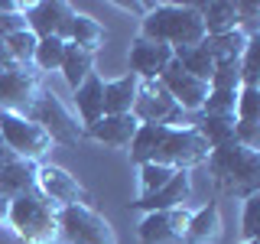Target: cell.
Segmentation results:
<instances>
[{
	"label": "cell",
	"instance_id": "cell-1",
	"mask_svg": "<svg viewBox=\"0 0 260 244\" xmlns=\"http://www.w3.org/2000/svg\"><path fill=\"white\" fill-rule=\"evenodd\" d=\"M140 36L153 43H166L169 49H185L205 39V23H202L199 7L192 4H156L143 16Z\"/></svg>",
	"mask_w": 260,
	"mask_h": 244
},
{
	"label": "cell",
	"instance_id": "cell-2",
	"mask_svg": "<svg viewBox=\"0 0 260 244\" xmlns=\"http://www.w3.org/2000/svg\"><path fill=\"white\" fill-rule=\"evenodd\" d=\"M7 225L23 244H59V208L49 205L39 192L10 199Z\"/></svg>",
	"mask_w": 260,
	"mask_h": 244
},
{
	"label": "cell",
	"instance_id": "cell-3",
	"mask_svg": "<svg viewBox=\"0 0 260 244\" xmlns=\"http://www.w3.org/2000/svg\"><path fill=\"white\" fill-rule=\"evenodd\" d=\"M208 173L215 176L218 186L228 192H241L244 199L257 192V176H260V153L244 150L238 143H228L221 150H211L205 160Z\"/></svg>",
	"mask_w": 260,
	"mask_h": 244
},
{
	"label": "cell",
	"instance_id": "cell-4",
	"mask_svg": "<svg viewBox=\"0 0 260 244\" xmlns=\"http://www.w3.org/2000/svg\"><path fill=\"white\" fill-rule=\"evenodd\" d=\"M208 143L202 140V134L195 130V124H182V127H169L162 134L159 146L153 150L150 163H162L169 169H185L192 173L195 166H205L208 160Z\"/></svg>",
	"mask_w": 260,
	"mask_h": 244
},
{
	"label": "cell",
	"instance_id": "cell-5",
	"mask_svg": "<svg viewBox=\"0 0 260 244\" xmlns=\"http://www.w3.org/2000/svg\"><path fill=\"white\" fill-rule=\"evenodd\" d=\"M59 241L62 244H117L111 222L91 205L59 208Z\"/></svg>",
	"mask_w": 260,
	"mask_h": 244
},
{
	"label": "cell",
	"instance_id": "cell-6",
	"mask_svg": "<svg viewBox=\"0 0 260 244\" xmlns=\"http://www.w3.org/2000/svg\"><path fill=\"white\" fill-rule=\"evenodd\" d=\"M26 117L36 120V124L46 130L49 140H52V146H78L81 140H85V127H81L78 120L65 111V104L52 92H46V88L39 92L36 101H32V108H29Z\"/></svg>",
	"mask_w": 260,
	"mask_h": 244
},
{
	"label": "cell",
	"instance_id": "cell-7",
	"mask_svg": "<svg viewBox=\"0 0 260 244\" xmlns=\"http://www.w3.org/2000/svg\"><path fill=\"white\" fill-rule=\"evenodd\" d=\"M0 140H4L20 160L39 163L43 157L52 153V140L36 120H29L26 114H10L0 111Z\"/></svg>",
	"mask_w": 260,
	"mask_h": 244
},
{
	"label": "cell",
	"instance_id": "cell-8",
	"mask_svg": "<svg viewBox=\"0 0 260 244\" xmlns=\"http://www.w3.org/2000/svg\"><path fill=\"white\" fill-rule=\"evenodd\" d=\"M36 192L43 195L49 205H55V208L91 205V195L85 192V186H81L78 179L69 173V169L52 166V163L39 166V173H36Z\"/></svg>",
	"mask_w": 260,
	"mask_h": 244
},
{
	"label": "cell",
	"instance_id": "cell-9",
	"mask_svg": "<svg viewBox=\"0 0 260 244\" xmlns=\"http://www.w3.org/2000/svg\"><path fill=\"white\" fill-rule=\"evenodd\" d=\"M130 114L140 124H166V127H179V120L185 117V111H179V104L169 98V92L159 81H140Z\"/></svg>",
	"mask_w": 260,
	"mask_h": 244
},
{
	"label": "cell",
	"instance_id": "cell-10",
	"mask_svg": "<svg viewBox=\"0 0 260 244\" xmlns=\"http://www.w3.org/2000/svg\"><path fill=\"white\" fill-rule=\"evenodd\" d=\"M43 92V78L32 65H20V69L0 72V111L10 114H29L32 101Z\"/></svg>",
	"mask_w": 260,
	"mask_h": 244
},
{
	"label": "cell",
	"instance_id": "cell-11",
	"mask_svg": "<svg viewBox=\"0 0 260 244\" xmlns=\"http://www.w3.org/2000/svg\"><path fill=\"white\" fill-rule=\"evenodd\" d=\"M72 16H75V10H72V4H65V0H36L26 10V29L36 39L59 36L62 43H69Z\"/></svg>",
	"mask_w": 260,
	"mask_h": 244
},
{
	"label": "cell",
	"instance_id": "cell-12",
	"mask_svg": "<svg viewBox=\"0 0 260 244\" xmlns=\"http://www.w3.org/2000/svg\"><path fill=\"white\" fill-rule=\"evenodd\" d=\"M159 85L166 88L169 98L179 104V111H185V114H199L202 104H205L208 95H211L208 81L192 78L185 69H179V62H169V69L159 75Z\"/></svg>",
	"mask_w": 260,
	"mask_h": 244
},
{
	"label": "cell",
	"instance_id": "cell-13",
	"mask_svg": "<svg viewBox=\"0 0 260 244\" xmlns=\"http://www.w3.org/2000/svg\"><path fill=\"white\" fill-rule=\"evenodd\" d=\"M189 215H192L189 205L169 211H150L137 228V238H140V244H182Z\"/></svg>",
	"mask_w": 260,
	"mask_h": 244
},
{
	"label": "cell",
	"instance_id": "cell-14",
	"mask_svg": "<svg viewBox=\"0 0 260 244\" xmlns=\"http://www.w3.org/2000/svg\"><path fill=\"white\" fill-rule=\"evenodd\" d=\"M169 62H173V49L166 43H153L143 36L130 43V75H137L140 81H159Z\"/></svg>",
	"mask_w": 260,
	"mask_h": 244
},
{
	"label": "cell",
	"instance_id": "cell-15",
	"mask_svg": "<svg viewBox=\"0 0 260 244\" xmlns=\"http://www.w3.org/2000/svg\"><path fill=\"white\" fill-rule=\"evenodd\" d=\"M192 199V176L185 173V169H179L173 173L162 189L150 192V195H140L137 202H130L137 211H143V215H150V211H169V208H185Z\"/></svg>",
	"mask_w": 260,
	"mask_h": 244
},
{
	"label": "cell",
	"instance_id": "cell-16",
	"mask_svg": "<svg viewBox=\"0 0 260 244\" xmlns=\"http://www.w3.org/2000/svg\"><path fill=\"white\" fill-rule=\"evenodd\" d=\"M137 127H140V120L134 114H104L101 120L85 127V137H91L94 143H104V146H130Z\"/></svg>",
	"mask_w": 260,
	"mask_h": 244
},
{
	"label": "cell",
	"instance_id": "cell-17",
	"mask_svg": "<svg viewBox=\"0 0 260 244\" xmlns=\"http://www.w3.org/2000/svg\"><path fill=\"white\" fill-rule=\"evenodd\" d=\"M224 234V218H221V208L215 202L195 208L189 215V225H185V238L182 244H218Z\"/></svg>",
	"mask_w": 260,
	"mask_h": 244
},
{
	"label": "cell",
	"instance_id": "cell-18",
	"mask_svg": "<svg viewBox=\"0 0 260 244\" xmlns=\"http://www.w3.org/2000/svg\"><path fill=\"white\" fill-rule=\"evenodd\" d=\"M75 108L81 114V127H91L94 120L104 117V78L98 72L75 88Z\"/></svg>",
	"mask_w": 260,
	"mask_h": 244
},
{
	"label": "cell",
	"instance_id": "cell-19",
	"mask_svg": "<svg viewBox=\"0 0 260 244\" xmlns=\"http://www.w3.org/2000/svg\"><path fill=\"white\" fill-rule=\"evenodd\" d=\"M36 173H39V163H29V160L10 163V166L0 173V192H4L7 199L36 192Z\"/></svg>",
	"mask_w": 260,
	"mask_h": 244
},
{
	"label": "cell",
	"instance_id": "cell-20",
	"mask_svg": "<svg viewBox=\"0 0 260 244\" xmlns=\"http://www.w3.org/2000/svg\"><path fill=\"white\" fill-rule=\"evenodd\" d=\"M137 88H140V78L130 75V72L120 78L104 81V114H130Z\"/></svg>",
	"mask_w": 260,
	"mask_h": 244
},
{
	"label": "cell",
	"instance_id": "cell-21",
	"mask_svg": "<svg viewBox=\"0 0 260 244\" xmlns=\"http://www.w3.org/2000/svg\"><path fill=\"white\" fill-rule=\"evenodd\" d=\"M199 13H202V23H205V36H221V33L241 29L238 7H234L231 0H211V4H202Z\"/></svg>",
	"mask_w": 260,
	"mask_h": 244
},
{
	"label": "cell",
	"instance_id": "cell-22",
	"mask_svg": "<svg viewBox=\"0 0 260 244\" xmlns=\"http://www.w3.org/2000/svg\"><path fill=\"white\" fill-rule=\"evenodd\" d=\"M247 33L244 29H231V33H221V36H205L202 39V49L211 55V62H238L241 59V52H244V46H247Z\"/></svg>",
	"mask_w": 260,
	"mask_h": 244
},
{
	"label": "cell",
	"instance_id": "cell-23",
	"mask_svg": "<svg viewBox=\"0 0 260 244\" xmlns=\"http://www.w3.org/2000/svg\"><path fill=\"white\" fill-rule=\"evenodd\" d=\"M62 78L72 85V92L85 81L88 75H94V52L81 49L75 43H65V55H62Z\"/></svg>",
	"mask_w": 260,
	"mask_h": 244
},
{
	"label": "cell",
	"instance_id": "cell-24",
	"mask_svg": "<svg viewBox=\"0 0 260 244\" xmlns=\"http://www.w3.org/2000/svg\"><path fill=\"white\" fill-rule=\"evenodd\" d=\"M104 39H108V33H104L101 23H98L94 16L75 10V16H72V29H69V43L88 49V52H98V49L104 46Z\"/></svg>",
	"mask_w": 260,
	"mask_h": 244
},
{
	"label": "cell",
	"instance_id": "cell-25",
	"mask_svg": "<svg viewBox=\"0 0 260 244\" xmlns=\"http://www.w3.org/2000/svg\"><path fill=\"white\" fill-rule=\"evenodd\" d=\"M173 62H179V69H185L192 78L199 81H211L215 75V62L202 46H185V49H173Z\"/></svg>",
	"mask_w": 260,
	"mask_h": 244
},
{
	"label": "cell",
	"instance_id": "cell-26",
	"mask_svg": "<svg viewBox=\"0 0 260 244\" xmlns=\"http://www.w3.org/2000/svg\"><path fill=\"white\" fill-rule=\"evenodd\" d=\"M234 117H202L195 130L202 134V140L208 143V150H221V146L234 143Z\"/></svg>",
	"mask_w": 260,
	"mask_h": 244
},
{
	"label": "cell",
	"instance_id": "cell-27",
	"mask_svg": "<svg viewBox=\"0 0 260 244\" xmlns=\"http://www.w3.org/2000/svg\"><path fill=\"white\" fill-rule=\"evenodd\" d=\"M62 55H65V43L59 36H46L36 39V52H32V69L43 75V72H59L62 69Z\"/></svg>",
	"mask_w": 260,
	"mask_h": 244
},
{
	"label": "cell",
	"instance_id": "cell-28",
	"mask_svg": "<svg viewBox=\"0 0 260 244\" xmlns=\"http://www.w3.org/2000/svg\"><path fill=\"white\" fill-rule=\"evenodd\" d=\"M238 69H241V85L260 88V33L247 39V46H244L238 59Z\"/></svg>",
	"mask_w": 260,
	"mask_h": 244
},
{
	"label": "cell",
	"instance_id": "cell-29",
	"mask_svg": "<svg viewBox=\"0 0 260 244\" xmlns=\"http://www.w3.org/2000/svg\"><path fill=\"white\" fill-rule=\"evenodd\" d=\"M234 120H238V124H260V88H247V85H244L238 92Z\"/></svg>",
	"mask_w": 260,
	"mask_h": 244
},
{
	"label": "cell",
	"instance_id": "cell-30",
	"mask_svg": "<svg viewBox=\"0 0 260 244\" xmlns=\"http://www.w3.org/2000/svg\"><path fill=\"white\" fill-rule=\"evenodd\" d=\"M173 173H179V169H169L162 166V163H140V195H150L162 189V186L173 179Z\"/></svg>",
	"mask_w": 260,
	"mask_h": 244
},
{
	"label": "cell",
	"instance_id": "cell-31",
	"mask_svg": "<svg viewBox=\"0 0 260 244\" xmlns=\"http://www.w3.org/2000/svg\"><path fill=\"white\" fill-rule=\"evenodd\" d=\"M4 43H7V52H10V59L16 65H29L32 62V52H36V36H32L29 29L13 33V36H7Z\"/></svg>",
	"mask_w": 260,
	"mask_h": 244
},
{
	"label": "cell",
	"instance_id": "cell-32",
	"mask_svg": "<svg viewBox=\"0 0 260 244\" xmlns=\"http://www.w3.org/2000/svg\"><path fill=\"white\" fill-rule=\"evenodd\" d=\"M234 108H238V92H211L199 114L202 117H234Z\"/></svg>",
	"mask_w": 260,
	"mask_h": 244
},
{
	"label": "cell",
	"instance_id": "cell-33",
	"mask_svg": "<svg viewBox=\"0 0 260 244\" xmlns=\"http://www.w3.org/2000/svg\"><path fill=\"white\" fill-rule=\"evenodd\" d=\"M211 92H241V69L238 62H218L215 65V75H211L208 81Z\"/></svg>",
	"mask_w": 260,
	"mask_h": 244
},
{
	"label": "cell",
	"instance_id": "cell-34",
	"mask_svg": "<svg viewBox=\"0 0 260 244\" xmlns=\"http://www.w3.org/2000/svg\"><path fill=\"white\" fill-rule=\"evenodd\" d=\"M241 234L244 241H260V192L244 199V211H241Z\"/></svg>",
	"mask_w": 260,
	"mask_h": 244
},
{
	"label": "cell",
	"instance_id": "cell-35",
	"mask_svg": "<svg viewBox=\"0 0 260 244\" xmlns=\"http://www.w3.org/2000/svg\"><path fill=\"white\" fill-rule=\"evenodd\" d=\"M234 143L260 153V124H234Z\"/></svg>",
	"mask_w": 260,
	"mask_h": 244
},
{
	"label": "cell",
	"instance_id": "cell-36",
	"mask_svg": "<svg viewBox=\"0 0 260 244\" xmlns=\"http://www.w3.org/2000/svg\"><path fill=\"white\" fill-rule=\"evenodd\" d=\"M16 160H20V157H16V153L10 150V146H7L4 140H0V173H4V169L10 166V163H16Z\"/></svg>",
	"mask_w": 260,
	"mask_h": 244
},
{
	"label": "cell",
	"instance_id": "cell-37",
	"mask_svg": "<svg viewBox=\"0 0 260 244\" xmlns=\"http://www.w3.org/2000/svg\"><path fill=\"white\" fill-rule=\"evenodd\" d=\"M7 211H10V199L0 192V225H7Z\"/></svg>",
	"mask_w": 260,
	"mask_h": 244
},
{
	"label": "cell",
	"instance_id": "cell-38",
	"mask_svg": "<svg viewBox=\"0 0 260 244\" xmlns=\"http://www.w3.org/2000/svg\"><path fill=\"white\" fill-rule=\"evenodd\" d=\"M241 244H260V241H241Z\"/></svg>",
	"mask_w": 260,
	"mask_h": 244
}]
</instances>
